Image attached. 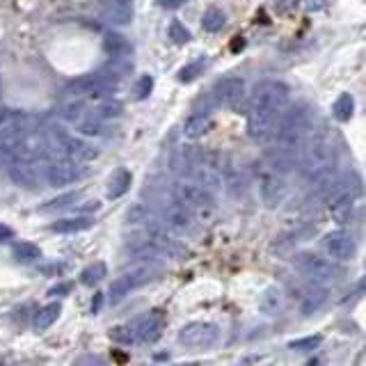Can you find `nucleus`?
Masks as SVG:
<instances>
[{"label": "nucleus", "instance_id": "obj_12", "mask_svg": "<svg viewBox=\"0 0 366 366\" xmlns=\"http://www.w3.org/2000/svg\"><path fill=\"white\" fill-rule=\"evenodd\" d=\"M145 243L149 247H154L158 254H167V256H183L185 254V247L183 243L176 238L174 232H170L167 227H161V225H152L149 227V232L145 236Z\"/></svg>", "mask_w": 366, "mask_h": 366}, {"label": "nucleus", "instance_id": "obj_29", "mask_svg": "<svg viewBox=\"0 0 366 366\" xmlns=\"http://www.w3.org/2000/svg\"><path fill=\"white\" fill-rule=\"evenodd\" d=\"M103 277H108V265L103 261H94V263H90L88 268L81 272V284L94 286V284L101 282Z\"/></svg>", "mask_w": 366, "mask_h": 366}, {"label": "nucleus", "instance_id": "obj_14", "mask_svg": "<svg viewBox=\"0 0 366 366\" xmlns=\"http://www.w3.org/2000/svg\"><path fill=\"white\" fill-rule=\"evenodd\" d=\"M323 247H325L327 256L332 261H350L357 252V243L348 232H329L325 238H323Z\"/></svg>", "mask_w": 366, "mask_h": 366}, {"label": "nucleus", "instance_id": "obj_4", "mask_svg": "<svg viewBox=\"0 0 366 366\" xmlns=\"http://www.w3.org/2000/svg\"><path fill=\"white\" fill-rule=\"evenodd\" d=\"M44 140H46L48 152H55L64 158H74V161H81V163H90V161H94V158H99V149L94 145L85 142L83 138L69 135L62 126H55V124L48 126Z\"/></svg>", "mask_w": 366, "mask_h": 366}, {"label": "nucleus", "instance_id": "obj_13", "mask_svg": "<svg viewBox=\"0 0 366 366\" xmlns=\"http://www.w3.org/2000/svg\"><path fill=\"white\" fill-rule=\"evenodd\" d=\"M163 225L167 227L170 232L188 236L197 229V215L192 209H188V206H183L181 202L174 199V204H170L163 213Z\"/></svg>", "mask_w": 366, "mask_h": 366}, {"label": "nucleus", "instance_id": "obj_24", "mask_svg": "<svg viewBox=\"0 0 366 366\" xmlns=\"http://www.w3.org/2000/svg\"><path fill=\"white\" fill-rule=\"evenodd\" d=\"M60 312H62L60 303L44 305L37 314H34V323H32L34 329H37V332H44V329H48L57 318H60Z\"/></svg>", "mask_w": 366, "mask_h": 366}, {"label": "nucleus", "instance_id": "obj_33", "mask_svg": "<svg viewBox=\"0 0 366 366\" xmlns=\"http://www.w3.org/2000/svg\"><path fill=\"white\" fill-rule=\"evenodd\" d=\"M167 32H170V39L174 41L176 46H185V44H188V41L192 39L190 30H188V28H185V26H183L179 19L172 21V23H170V30H167Z\"/></svg>", "mask_w": 366, "mask_h": 366}, {"label": "nucleus", "instance_id": "obj_27", "mask_svg": "<svg viewBox=\"0 0 366 366\" xmlns=\"http://www.w3.org/2000/svg\"><path fill=\"white\" fill-rule=\"evenodd\" d=\"M206 64H209V60H206V55L195 57V60H192V62H188V64H185V67L179 69V74H176L179 83H192L197 76H202V71L206 69Z\"/></svg>", "mask_w": 366, "mask_h": 366}, {"label": "nucleus", "instance_id": "obj_19", "mask_svg": "<svg viewBox=\"0 0 366 366\" xmlns=\"http://www.w3.org/2000/svg\"><path fill=\"white\" fill-rule=\"evenodd\" d=\"M131 183H133V172L131 170H126V167H119V170H114L110 179H108V190H105V195L110 197V199H119V197H124L128 188H131Z\"/></svg>", "mask_w": 366, "mask_h": 366}, {"label": "nucleus", "instance_id": "obj_25", "mask_svg": "<svg viewBox=\"0 0 366 366\" xmlns=\"http://www.w3.org/2000/svg\"><path fill=\"white\" fill-rule=\"evenodd\" d=\"M332 114H334L336 121H341V124H346V121L353 119V114H355V99H353V94L343 92V94L336 96V101L332 103Z\"/></svg>", "mask_w": 366, "mask_h": 366}, {"label": "nucleus", "instance_id": "obj_36", "mask_svg": "<svg viewBox=\"0 0 366 366\" xmlns=\"http://www.w3.org/2000/svg\"><path fill=\"white\" fill-rule=\"evenodd\" d=\"M110 336L117 343H124V346H131V343L135 341V334H133L131 325H119V327L110 329Z\"/></svg>", "mask_w": 366, "mask_h": 366}, {"label": "nucleus", "instance_id": "obj_31", "mask_svg": "<svg viewBox=\"0 0 366 366\" xmlns=\"http://www.w3.org/2000/svg\"><path fill=\"white\" fill-rule=\"evenodd\" d=\"M259 309L268 316L277 314L279 309H282V293H279L277 289H265L261 300H259Z\"/></svg>", "mask_w": 366, "mask_h": 366}, {"label": "nucleus", "instance_id": "obj_32", "mask_svg": "<svg viewBox=\"0 0 366 366\" xmlns=\"http://www.w3.org/2000/svg\"><path fill=\"white\" fill-rule=\"evenodd\" d=\"M78 202V192H67V195H60L51 199V202H46V206H41V211L44 213H53V211H62V209H69V206H74Z\"/></svg>", "mask_w": 366, "mask_h": 366}, {"label": "nucleus", "instance_id": "obj_22", "mask_svg": "<svg viewBox=\"0 0 366 366\" xmlns=\"http://www.w3.org/2000/svg\"><path fill=\"white\" fill-rule=\"evenodd\" d=\"M279 176H282V174H277V172L270 170L268 174L261 179V195L270 206L275 202H279L282 195H284V183H282V179H279Z\"/></svg>", "mask_w": 366, "mask_h": 366}, {"label": "nucleus", "instance_id": "obj_3", "mask_svg": "<svg viewBox=\"0 0 366 366\" xmlns=\"http://www.w3.org/2000/svg\"><path fill=\"white\" fill-rule=\"evenodd\" d=\"M360 197H362L360 176L348 174V176H336L323 199H325V204L329 206L332 218L339 220L341 225H346V222L355 218V211H357V206H360Z\"/></svg>", "mask_w": 366, "mask_h": 366}, {"label": "nucleus", "instance_id": "obj_11", "mask_svg": "<svg viewBox=\"0 0 366 366\" xmlns=\"http://www.w3.org/2000/svg\"><path fill=\"white\" fill-rule=\"evenodd\" d=\"M152 277H154V268H149V265H142V268H133L131 272H124V275L117 277L110 284V291H108L110 303H119V300H124L128 293L140 289V286L147 284Z\"/></svg>", "mask_w": 366, "mask_h": 366}, {"label": "nucleus", "instance_id": "obj_8", "mask_svg": "<svg viewBox=\"0 0 366 366\" xmlns=\"http://www.w3.org/2000/svg\"><path fill=\"white\" fill-rule=\"evenodd\" d=\"M213 99L229 110H243L245 105V81L238 76H225L213 85Z\"/></svg>", "mask_w": 366, "mask_h": 366}, {"label": "nucleus", "instance_id": "obj_7", "mask_svg": "<svg viewBox=\"0 0 366 366\" xmlns=\"http://www.w3.org/2000/svg\"><path fill=\"white\" fill-rule=\"evenodd\" d=\"M88 176V167L81 161H74V158H60L51 165H46V183L53 185V188H62V185H71L81 179Z\"/></svg>", "mask_w": 366, "mask_h": 366}, {"label": "nucleus", "instance_id": "obj_26", "mask_svg": "<svg viewBox=\"0 0 366 366\" xmlns=\"http://www.w3.org/2000/svg\"><path fill=\"white\" fill-rule=\"evenodd\" d=\"M121 112H124V105H121L117 99L108 96V99H101V103H99V108L92 114L101 121H112V119H119Z\"/></svg>", "mask_w": 366, "mask_h": 366}, {"label": "nucleus", "instance_id": "obj_34", "mask_svg": "<svg viewBox=\"0 0 366 366\" xmlns=\"http://www.w3.org/2000/svg\"><path fill=\"white\" fill-rule=\"evenodd\" d=\"M152 90H154V78L145 74V76H140L138 78V83H135V88H133V94L138 101H145V99L152 94Z\"/></svg>", "mask_w": 366, "mask_h": 366}, {"label": "nucleus", "instance_id": "obj_17", "mask_svg": "<svg viewBox=\"0 0 366 366\" xmlns=\"http://www.w3.org/2000/svg\"><path fill=\"white\" fill-rule=\"evenodd\" d=\"M103 19L110 26H128L133 21V0H108L103 5Z\"/></svg>", "mask_w": 366, "mask_h": 366}, {"label": "nucleus", "instance_id": "obj_30", "mask_svg": "<svg viewBox=\"0 0 366 366\" xmlns=\"http://www.w3.org/2000/svg\"><path fill=\"white\" fill-rule=\"evenodd\" d=\"M12 254H14V259L21 261V263H30V261H37L39 256H41V250L34 245V243H17L12 250Z\"/></svg>", "mask_w": 366, "mask_h": 366}, {"label": "nucleus", "instance_id": "obj_2", "mask_svg": "<svg viewBox=\"0 0 366 366\" xmlns=\"http://www.w3.org/2000/svg\"><path fill=\"white\" fill-rule=\"evenodd\" d=\"M309 133H312V110L309 108H307L305 103L286 105L277 119L272 140L277 142V147L298 152L300 145L307 140V135Z\"/></svg>", "mask_w": 366, "mask_h": 366}, {"label": "nucleus", "instance_id": "obj_16", "mask_svg": "<svg viewBox=\"0 0 366 366\" xmlns=\"http://www.w3.org/2000/svg\"><path fill=\"white\" fill-rule=\"evenodd\" d=\"M133 334H135V341L140 343H156L158 339L163 336V329H165V318L161 312H152L147 316H142L133 323Z\"/></svg>", "mask_w": 366, "mask_h": 366}, {"label": "nucleus", "instance_id": "obj_18", "mask_svg": "<svg viewBox=\"0 0 366 366\" xmlns=\"http://www.w3.org/2000/svg\"><path fill=\"white\" fill-rule=\"evenodd\" d=\"M211 126H213V114H211V110L192 112L190 117L183 121V138L199 140V138H204V135L211 131Z\"/></svg>", "mask_w": 366, "mask_h": 366}, {"label": "nucleus", "instance_id": "obj_15", "mask_svg": "<svg viewBox=\"0 0 366 366\" xmlns=\"http://www.w3.org/2000/svg\"><path fill=\"white\" fill-rule=\"evenodd\" d=\"M7 174L12 176V181L21 185V188H39L41 181H46V167L44 163H19L7 167Z\"/></svg>", "mask_w": 366, "mask_h": 366}, {"label": "nucleus", "instance_id": "obj_40", "mask_svg": "<svg viewBox=\"0 0 366 366\" xmlns=\"http://www.w3.org/2000/svg\"><path fill=\"white\" fill-rule=\"evenodd\" d=\"M67 291H69V284L55 286V289H51V296H57V293H67Z\"/></svg>", "mask_w": 366, "mask_h": 366}, {"label": "nucleus", "instance_id": "obj_9", "mask_svg": "<svg viewBox=\"0 0 366 366\" xmlns=\"http://www.w3.org/2000/svg\"><path fill=\"white\" fill-rule=\"evenodd\" d=\"M172 195H174L176 202H181L183 206H188V209L192 211H204V209H213V204H215V195L209 190V188H204V185H199L195 183L190 179V181H179L174 185V190H172Z\"/></svg>", "mask_w": 366, "mask_h": 366}, {"label": "nucleus", "instance_id": "obj_23", "mask_svg": "<svg viewBox=\"0 0 366 366\" xmlns=\"http://www.w3.org/2000/svg\"><path fill=\"white\" fill-rule=\"evenodd\" d=\"M103 51L114 57V55H131L133 53V46L131 41H128L124 34L119 32H108L103 37Z\"/></svg>", "mask_w": 366, "mask_h": 366}, {"label": "nucleus", "instance_id": "obj_1", "mask_svg": "<svg viewBox=\"0 0 366 366\" xmlns=\"http://www.w3.org/2000/svg\"><path fill=\"white\" fill-rule=\"evenodd\" d=\"M291 90L282 81H263L254 88L247 101V133L256 142L272 140L277 119L289 105Z\"/></svg>", "mask_w": 366, "mask_h": 366}, {"label": "nucleus", "instance_id": "obj_28", "mask_svg": "<svg viewBox=\"0 0 366 366\" xmlns=\"http://www.w3.org/2000/svg\"><path fill=\"white\" fill-rule=\"evenodd\" d=\"M227 26V14L218 10V7H211V10L204 12L202 17V28L206 32H220L222 28Z\"/></svg>", "mask_w": 366, "mask_h": 366}, {"label": "nucleus", "instance_id": "obj_37", "mask_svg": "<svg viewBox=\"0 0 366 366\" xmlns=\"http://www.w3.org/2000/svg\"><path fill=\"white\" fill-rule=\"evenodd\" d=\"M23 119H28L26 112L12 110V108H0V126H10V124H17V121H23Z\"/></svg>", "mask_w": 366, "mask_h": 366}, {"label": "nucleus", "instance_id": "obj_6", "mask_svg": "<svg viewBox=\"0 0 366 366\" xmlns=\"http://www.w3.org/2000/svg\"><path fill=\"white\" fill-rule=\"evenodd\" d=\"M218 339H220V327L215 325V323H206V321L185 323L176 334V341L190 350L211 348L218 343Z\"/></svg>", "mask_w": 366, "mask_h": 366}, {"label": "nucleus", "instance_id": "obj_5", "mask_svg": "<svg viewBox=\"0 0 366 366\" xmlns=\"http://www.w3.org/2000/svg\"><path fill=\"white\" fill-rule=\"evenodd\" d=\"M114 90L117 88L96 71V74H88L71 81L67 90H64V94L69 99H78V101H101V99L112 96Z\"/></svg>", "mask_w": 366, "mask_h": 366}, {"label": "nucleus", "instance_id": "obj_38", "mask_svg": "<svg viewBox=\"0 0 366 366\" xmlns=\"http://www.w3.org/2000/svg\"><path fill=\"white\" fill-rule=\"evenodd\" d=\"M185 3V0H158V5L163 7V10H179Z\"/></svg>", "mask_w": 366, "mask_h": 366}, {"label": "nucleus", "instance_id": "obj_39", "mask_svg": "<svg viewBox=\"0 0 366 366\" xmlns=\"http://www.w3.org/2000/svg\"><path fill=\"white\" fill-rule=\"evenodd\" d=\"M10 238H14V229L7 227L5 222H0V243H5V241H10Z\"/></svg>", "mask_w": 366, "mask_h": 366}, {"label": "nucleus", "instance_id": "obj_21", "mask_svg": "<svg viewBox=\"0 0 366 366\" xmlns=\"http://www.w3.org/2000/svg\"><path fill=\"white\" fill-rule=\"evenodd\" d=\"M94 227V218H90V215H74V218H64V220H57L51 225V232L55 234H81V232H88V229Z\"/></svg>", "mask_w": 366, "mask_h": 366}, {"label": "nucleus", "instance_id": "obj_10", "mask_svg": "<svg viewBox=\"0 0 366 366\" xmlns=\"http://www.w3.org/2000/svg\"><path fill=\"white\" fill-rule=\"evenodd\" d=\"M296 268L316 284L334 282V279H339L341 275L339 265L327 259H321V256H316V254H300L296 259Z\"/></svg>", "mask_w": 366, "mask_h": 366}, {"label": "nucleus", "instance_id": "obj_20", "mask_svg": "<svg viewBox=\"0 0 366 366\" xmlns=\"http://www.w3.org/2000/svg\"><path fill=\"white\" fill-rule=\"evenodd\" d=\"M327 303V291L323 289L321 284H312L309 289L303 293V298H300V309H303L305 316H312L318 309H323V305Z\"/></svg>", "mask_w": 366, "mask_h": 366}, {"label": "nucleus", "instance_id": "obj_35", "mask_svg": "<svg viewBox=\"0 0 366 366\" xmlns=\"http://www.w3.org/2000/svg\"><path fill=\"white\" fill-rule=\"evenodd\" d=\"M321 341H323V336H305V339H296V341H291L289 343V348L291 350H300V353H309V350H316L321 346Z\"/></svg>", "mask_w": 366, "mask_h": 366}]
</instances>
